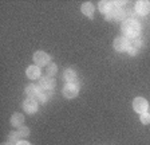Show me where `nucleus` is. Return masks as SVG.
Masks as SVG:
<instances>
[{
    "label": "nucleus",
    "instance_id": "nucleus-1",
    "mask_svg": "<svg viewBox=\"0 0 150 145\" xmlns=\"http://www.w3.org/2000/svg\"><path fill=\"white\" fill-rule=\"evenodd\" d=\"M121 30H122V34L125 35V38H130V39H137L138 35L141 34V26L137 20L134 19H126L123 20L121 26Z\"/></svg>",
    "mask_w": 150,
    "mask_h": 145
},
{
    "label": "nucleus",
    "instance_id": "nucleus-2",
    "mask_svg": "<svg viewBox=\"0 0 150 145\" xmlns=\"http://www.w3.org/2000/svg\"><path fill=\"white\" fill-rule=\"evenodd\" d=\"M50 55L47 53H44V51H36V53L34 54V62L36 66L42 67V66H48L50 65Z\"/></svg>",
    "mask_w": 150,
    "mask_h": 145
},
{
    "label": "nucleus",
    "instance_id": "nucleus-3",
    "mask_svg": "<svg viewBox=\"0 0 150 145\" xmlns=\"http://www.w3.org/2000/svg\"><path fill=\"white\" fill-rule=\"evenodd\" d=\"M112 46H114L115 51L125 53V51H129V48H130V42H129V39L125 38V36H118V38L114 39Z\"/></svg>",
    "mask_w": 150,
    "mask_h": 145
},
{
    "label": "nucleus",
    "instance_id": "nucleus-4",
    "mask_svg": "<svg viewBox=\"0 0 150 145\" xmlns=\"http://www.w3.org/2000/svg\"><path fill=\"white\" fill-rule=\"evenodd\" d=\"M133 109H134L137 113L142 114V113H145V112H147V109H149V102L142 97H137V98H134V101H133Z\"/></svg>",
    "mask_w": 150,
    "mask_h": 145
},
{
    "label": "nucleus",
    "instance_id": "nucleus-5",
    "mask_svg": "<svg viewBox=\"0 0 150 145\" xmlns=\"http://www.w3.org/2000/svg\"><path fill=\"white\" fill-rule=\"evenodd\" d=\"M78 94H79V87L75 83H67V85H64V87H63V95L66 98L72 100V98H75Z\"/></svg>",
    "mask_w": 150,
    "mask_h": 145
},
{
    "label": "nucleus",
    "instance_id": "nucleus-6",
    "mask_svg": "<svg viewBox=\"0 0 150 145\" xmlns=\"http://www.w3.org/2000/svg\"><path fill=\"white\" fill-rule=\"evenodd\" d=\"M42 93H43V89H42L40 86L34 85V83H31V85H28L27 87H25V94H27L28 98L38 100V98H39V95H40Z\"/></svg>",
    "mask_w": 150,
    "mask_h": 145
},
{
    "label": "nucleus",
    "instance_id": "nucleus-7",
    "mask_svg": "<svg viewBox=\"0 0 150 145\" xmlns=\"http://www.w3.org/2000/svg\"><path fill=\"white\" fill-rule=\"evenodd\" d=\"M125 19V11L121 8L114 7L111 11L106 15V20H123Z\"/></svg>",
    "mask_w": 150,
    "mask_h": 145
},
{
    "label": "nucleus",
    "instance_id": "nucleus-8",
    "mask_svg": "<svg viewBox=\"0 0 150 145\" xmlns=\"http://www.w3.org/2000/svg\"><path fill=\"white\" fill-rule=\"evenodd\" d=\"M23 109H24L25 113L34 114L38 110V101L34 98H27L24 102H23Z\"/></svg>",
    "mask_w": 150,
    "mask_h": 145
},
{
    "label": "nucleus",
    "instance_id": "nucleus-9",
    "mask_svg": "<svg viewBox=\"0 0 150 145\" xmlns=\"http://www.w3.org/2000/svg\"><path fill=\"white\" fill-rule=\"evenodd\" d=\"M135 11L139 15H147L150 12V1L147 0H141L135 3Z\"/></svg>",
    "mask_w": 150,
    "mask_h": 145
},
{
    "label": "nucleus",
    "instance_id": "nucleus-10",
    "mask_svg": "<svg viewBox=\"0 0 150 145\" xmlns=\"http://www.w3.org/2000/svg\"><path fill=\"white\" fill-rule=\"evenodd\" d=\"M39 86H40L43 90H52L55 87V81H54L51 77H43L39 81Z\"/></svg>",
    "mask_w": 150,
    "mask_h": 145
},
{
    "label": "nucleus",
    "instance_id": "nucleus-11",
    "mask_svg": "<svg viewBox=\"0 0 150 145\" xmlns=\"http://www.w3.org/2000/svg\"><path fill=\"white\" fill-rule=\"evenodd\" d=\"M25 74H27V77L30 79H38L40 78V67L36 66V65H32V66L27 67V70H25Z\"/></svg>",
    "mask_w": 150,
    "mask_h": 145
},
{
    "label": "nucleus",
    "instance_id": "nucleus-12",
    "mask_svg": "<svg viewBox=\"0 0 150 145\" xmlns=\"http://www.w3.org/2000/svg\"><path fill=\"white\" fill-rule=\"evenodd\" d=\"M112 8H114V4H112V1H109V0H102V1H99V4H98V10L102 14H106V15Z\"/></svg>",
    "mask_w": 150,
    "mask_h": 145
},
{
    "label": "nucleus",
    "instance_id": "nucleus-13",
    "mask_svg": "<svg viewBox=\"0 0 150 145\" xmlns=\"http://www.w3.org/2000/svg\"><path fill=\"white\" fill-rule=\"evenodd\" d=\"M23 124H24V117L20 113H15L11 117V125L15 126V128H22Z\"/></svg>",
    "mask_w": 150,
    "mask_h": 145
},
{
    "label": "nucleus",
    "instance_id": "nucleus-14",
    "mask_svg": "<svg viewBox=\"0 0 150 145\" xmlns=\"http://www.w3.org/2000/svg\"><path fill=\"white\" fill-rule=\"evenodd\" d=\"M76 77H78V74L72 69H66L64 72H63V78H64V81L67 83H72L76 79Z\"/></svg>",
    "mask_w": 150,
    "mask_h": 145
},
{
    "label": "nucleus",
    "instance_id": "nucleus-15",
    "mask_svg": "<svg viewBox=\"0 0 150 145\" xmlns=\"http://www.w3.org/2000/svg\"><path fill=\"white\" fill-rule=\"evenodd\" d=\"M82 14L86 16H88V18H93L94 15V6L93 3H90V1H87V3H83L82 4Z\"/></svg>",
    "mask_w": 150,
    "mask_h": 145
},
{
    "label": "nucleus",
    "instance_id": "nucleus-16",
    "mask_svg": "<svg viewBox=\"0 0 150 145\" xmlns=\"http://www.w3.org/2000/svg\"><path fill=\"white\" fill-rule=\"evenodd\" d=\"M22 137H20V134H19V132H12L9 133V137H8V141L12 142V144H18L19 141H22Z\"/></svg>",
    "mask_w": 150,
    "mask_h": 145
},
{
    "label": "nucleus",
    "instance_id": "nucleus-17",
    "mask_svg": "<svg viewBox=\"0 0 150 145\" xmlns=\"http://www.w3.org/2000/svg\"><path fill=\"white\" fill-rule=\"evenodd\" d=\"M47 77H52L56 74V71H58V67H56V65H54V63H50L48 66H47Z\"/></svg>",
    "mask_w": 150,
    "mask_h": 145
},
{
    "label": "nucleus",
    "instance_id": "nucleus-18",
    "mask_svg": "<svg viewBox=\"0 0 150 145\" xmlns=\"http://www.w3.org/2000/svg\"><path fill=\"white\" fill-rule=\"evenodd\" d=\"M141 122L144 124V125H147V124H150V113H147V112H145V113L141 114Z\"/></svg>",
    "mask_w": 150,
    "mask_h": 145
},
{
    "label": "nucleus",
    "instance_id": "nucleus-19",
    "mask_svg": "<svg viewBox=\"0 0 150 145\" xmlns=\"http://www.w3.org/2000/svg\"><path fill=\"white\" fill-rule=\"evenodd\" d=\"M19 134H20V137H28L30 136V129L27 126H22V128H19Z\"/></svg>",
    "mask_w": 150,
    "mask_h": 145
},
{
    "label": "nucleus",
    "instance_id": "nucleus-20",
    "mask_svg": "<svg viewBox=\"0 0 150 145\" xmlns=\"http://www.w3.org/2000/svg\"><path fill=\"white\" fill-rule=\"evenodd\" d=\"M16 145H31V144H30L28 141H23V140H22V141H19Z\"/></svg>",
    "mask_w": 150,
    "mask_h": 145
},
{
    "label": "nucleus",
    "instance_id": "nucleus-21",
    "mask_svg": "<svg viewBox=\"0 0 150 145\" xmlns=\"http://www.w3.org/2000/svg\"><path fill=\"white\" fill-rule=\"evenodd\" d=\"M1 145H13V144H12V142H9V141H8V142H4V144H1Z\"/></svg>",
    "mask_w": 150,
    "mask_h": 145
}]
</instances>
